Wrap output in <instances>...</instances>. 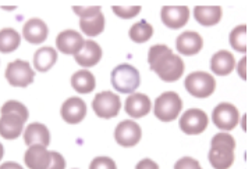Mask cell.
<instances>
[{
	"instance_id": "obj_4",
	"label": "cell",
	"mask_w": 252,
	"mask_h": 169,
	"mask_svg": "<svg viewBox=\"0 0 252 169\" xmlns=\"http://www.w3.org/2000/svg\"><path fill=\"white\" fill-rule=\"evenodd\" d=\"M110 82L119 93L132 95L141 85L138 70L130 64H120L110 73Z\"/></svg>"
},
{
	"instance_id": "obj_7",
	"label": "cell",
	"mask_w": 252,
	"mask_h": 169,
	"mask_svg": "<svg viewBox=\"0 0 252 169\" xmlns=\"http://www.w3.org/2000/svg\"><path fill=\"white\" fill-rule=\"evenodd\" d=\"M6 79L14 88H27L35 79V71L28 61L16 60L6 68Z\"/></svg>"
},
{
	"instance_id": "obj_3",
	"label": "cell",
	"mask_w": 252,
	"mask_h": 169,
	"mask_svg": "<svg viewBox=\"0 0 252 169\" xmlns=\"http://www.w3.org/2000/svg\"><path fill=\"white\" fill-rule=\"evenodd\" d=\"M73 10L80 17L81 31L87 36H98L105 29V16L99 6H74Z\"/></svg>"
},
{
	"instance_id": "obj_32",
	"label": "cell",
	"mask_w": 252,
	"mask_h": 169,
	"mask_svg": "<svg viewBox=\"0 0 252 169\" xmlns=\"http://www.w3.org/2000/svg\"><path fill=\"white\" fill-rule=\"evenodd\" d=\"M174 169H202L199 162L191 157H183L174 164Z\"/></svg>"
},
{
	"instance_id": "obj_22",
	"label": "cell",
	"mask_w": 252,
	"mask_h": 169,
	"mask_svg": "<svg viewBox=\"0 0 252 169\" xmlns=\"http://www.w3.org/2000/svg\"><path fill=\"white\" fill-rule=\"evenodd\" d=\"M24 142L28 147L35 145L48 147L50 145L49 129L46 128L43 123H39V122L30 123L24 132Z\"/></svg>"
},
{
	"instance_id": "obj_9",
	"label": "cell",
	"mask_w": 252,
	"mask_h": 169,
	"mask_svg": "<svg viewBox=\"0 0 252 169\" xmlns=\"http://www.w3.org/2000/svg\"><path fill=\"white\" fill-rule=\"evenodd\" d=\"M212 121L221 130H233L240 122V113L236 105L220 103L212 113Z\"/></svg>"
},
{
	"instance_id": "obj_1",
	"label": "cell",
	"mask_w": 252,
	"mask_h": 169,
	"mask_svg": "<svg viewBox=\"0 0 252 169\" xmlns=\"http://www.w3.org/2000/svg\"><path fill=\"white\" fill-rule=\"evenodd\" d=\"M148 63L151 70L158 73L163 82L179 81L186 68L181 57L176 56L166 45H155L149 48Z\"/></svg>"
},
{
	"instance_id": "obj_36",
	"label": "cell",
	"mask_w": 252,
	"mask_h": 169,
	"mask_svg": "<svg viewBox=\"0 0 252 169\" xmlns=\"http://www.w3.org/2000/svg\"><path fill=\"white\" fill-rule=\"evenodd\" d=\"M0 169H24L20 164L17 162H4L0 165Z\"/></svg>"
},
{
	"instance_id": "obj_16",
	"label": "cell",
	"mask_w": 252,
	"mask_h": 169,
	"mask_svg": "<svg viewBox=\"0 0 252 169\" xmlns=\"http://www.w3.org/2000/svg\"><path fill=\"white\" fill-rule=\"evenodd\" d=\"M176 48L183 56H195L203 48L202 36L194 31L183 32L176 41Z\"/></svg>"
},
{
	"instance_id": "obj_13",
	"label": "cell",
	"mask_w": 252,
	"mask_h": 169,
	"mask_svg": "<svg viewBox=\"0 0 252 169\" xmlns=\"http://www.w3.org/2000/svg\"><path fill=\"white\" fill-rule=\"evenodd\" d=\"M62 118L70 125H77L87 115V104L80 97H70L62 105Z\"/></svg>"
},
{
	"instance_id": "obj_6",
	"label": "cell",
	"mask_w": 252,
	"mask_h": 169,
	"mask_svg": "<svg viewBox=\"0 0 252 169\" xmlns=\"http://www.w3.org/2000/svg\"><path fill=\"white\" fill-rule=\"evenodd\" d=\"M184 86L191 96L196 98H206L213 95L216 89V81L211 73L196 71L188 75L184 81Z\"/></svg>"
},
{
	"instance_id": "obj_10",
	"label": "cell",
	"mask_w": 252,
	"mask_h": 169,
	"mask_svg": "<svg viewBox=\"0 0 252 169\" xmlns=\"http://www.w3.org/2000/svg\"><path fill=\"white\" fill-rule=\"evenodd\" d=\"M208 115L199 108H189L180 118V129L186 135H199L208 126Z\"/></svg>"
},
{
	"instance_id": "obj_35",
	"label": "cell",
	"mask_w": 252,
	"mask_h": 169,
	"mask_svg": "<svg viewBox=\"0 0 252 169\" xmlns=\"http://www.w3.org/2000/svg\"><path fill=\"white\" fill-rule=\"evenodd\" d=\"M247 65H248V58L244 57V58H241V61H240V64L237 67V70H238V75L247 81L248 79V73H247Z\"/></svg>"
},
{
	"instance_id": "obj_19",
	"label": "cell",
	"mask_w": 252,
	"mask_h": 169,
	"mask_svg": "<svg viewBox=\"0 0 252 169\" xmlns=\"http://www.w3.org/2000/svg\"><path fill=\"white\" fill-rule=\"evenodd\" d=\"M77 64H80L84 68L95 67L102 60V48L96 42L85 41L82 48L74 56Z\"/></svg>"
},
{
	"instance_id": "obj_26",
	"label": "cell",
	"mask_w": 252,
	"mask_h": 169,
	"mask_svg": "<svg viewBox=\"0 0 252 169\" xmlns=\"http://www.w3.org/2000/svg\"><path fill=\"white\" fill-rule=\"evenodd\" d=\"M228 41L231 48L240 51V53H247L250 48V33L247 25H238L236 26L228 36Z\"/></svg>"
},
{
	"instance_id": "obj_20",
	"label": "cell",
	"mask_w": 252,
	"mask_h": 169,
	"mask_svg": "<svg viewBox=\"0 0 252 169\" xmlns=\"http://www.w3.org/2000/svg\"><path fill=\"white\" fill-rule=\"evenodd\" d=\"M151 98L147 95L142 93H132L126 100V113L130 115L131 118H142L151 111Z\"/></svg>"
},
{
	"instance_id": "obj_15",
	"label": "cell",
	"mask_w": 252,
	"mask_h": 169,
	"mask_svg": "<svg viewBox=\"0 0 252 169\" xmlns=\"http://www.w3.org/2000/svg\"><path fill=\"white\" fill-rule=\"evenodd\" d=\"M84 38L74 29H67L57 35L56 46L63 54L75 56L84 46Z\"/></svg>"
},
{
	"instance_id": "obj_21",
	"label": "cell",
	"mask_w": 252,
	"mask_h": 169,
	"mask_svg": "<svg viewBox=\"0 0 252 169\" xmlns=\"http://www.w3.org/2000/svg\"><path fill=\"white\" fill-rule=\"evenodd\" d=\"M236 68V58L227 50H220L211 58V70L219 76H226Z\"/></svg>"
},
{
	"instance_id": "obj_11",
	"label": "cell",
	"mask_w": 252,
	"mask_h": 169,
	"mask_svg": "<svg viewBox=\"0 0 252 169\" xmlns=\"http://www.w3.org/2000/svg\"><path fill=\"white\" fill-rule=\"evenodd\" d=\"M141 137H142L141 126L131 120L122 121L114 130V139L123 147H134L135 145H138Z\"/></svg>"
},
{
	"instance_id": "obj_28",
	"label": "cell",
	"mask_w": 252,
	"mask_h": 169,
	"mask_svg": "<svg viewBox=\"0 0 252 169\" xmlns=\"http://www.w3.org/2000/svg\"><path fill=\"white\" fill-rule=\"evenodd\" d=\"M128 35H130L132 42H135V43H145V42H148L152 38L154 26L149 23H147L145 20H141L139 23L131 26Z\"/></svg>"
},
{
	"instance_id": "obj_8",
	"label": "cell",
	"mask_w": 252,
	"mask_h": 169,
	"mask_svg": "<svg viewBox=\"0 0 252 169\" xmlns=\"http://www.w3.org/2000/svg\"><path fill=\"white\" fill-rule=\"evenodd\" d=\"M92 108L99 118L110 120L119 115L122 108V101L120 97L112 92H100L94 98Z\"/></svg>"
},
{
	"instance_id": "obj_31",
	"label": "cell",
	"mask_w": 252,
	"mask_h": 169,
	"mask_svg": "<svg viewBox=\"0 0 252 169\" xmlns=\"http://www.w3.org/2000/svg\"><path fill=\"white\" fill-rule=\"evenodd\" d=\"M90 169H117L116 162L109 157H96L91 162Z\"/></svg>"
},
{
	"instance_id": "obj_33",
	"label": "cell",
	"mask_w": 252,
	"mask_h": 169,
	"mask_svg": "<svg viewBox=\"0 0 252 169\" xmlns=\"http://www.w3.org/2000/svg\"><path fill=\"white\" fill-rule=\"evenodd\" d=\"M48 169H65L64 157L57 151H50V165Z\"/></svg>"
},
{
	"instance_id": "obj_18",
	"label": "cell",
	"mask_w": 252,
	"mask_h": 169,
	"mask_svg": "<svg viewBox=\"0 0 252 169\" xmlns=\"http://www.w3.org/2000/svg\"><path fill=\"white\" fill-rule=\"evenodd\" d=\"M23 35L24 39L32 45H41L48 39L49 29L48 25L45 24L39 18H31L28 20L23 26Z\"/></svg>"
},
{
	"instance_id": "obj_24",
	"label": "cell",
	"mask_w": 252,
	"mask_h": 169,
	"mask_svg": "<svg viewBox=\"0 0 252 169\" xmlns=\"http://www.w3.org/2000/svg\"><path fill=\"white\" fill-rule=\"evenodd\" d=\"M57 61V51L53 48H38L33 54V65L35 70L39 72L49 71Z\"/></svg>"
},
{
	"instance_id": "obj_23",
	"label": "cell",
	"mask_w": 252,
	"mask_h": 169,
	"mask_svg": "<svg viewBox=\"0 0 252 169\" xmlns=\"http://www.w3.org/2000/svg\"><path fill=\"white\" fill-rule=\"evenodd\" d=\"M194 17L196 23L203 26H213L221 20L220 6H196L194 8Z\"/></svg>"
},
{
	"instance_id": "obj_25",
	"label": "cell",
	"mask_w": 252,
	"mask_h": 169,
	"mask_svg": "<svg viewBox=\"0 0 252 169\" xmlns=\"http://www.w3.org/2000/svg\"><path fill=\"white\" fill-rule=\"evenodd\" d=\"M71 86L75 92H78L81 95H88L95 89L96 81H95V76L91 71L81 70V71H77L71 76Z\"/></svg>"
},
{
	"instance_id": "obj_2",
	"label": "cell",
	"mask_w": 252,
	"mask_h": 169,
	"mask_svg": "<svg viewBox=\"0 0 252 169\" xmlns=\"http://www.w3.org/2000/svg\"><path fill=\"white\" fill-rule=\"evenodd\" d=\"M236 139L228 133H218L212 139L209 162L215 169H228L236 160Z\"/></svg>"
},
{
	"instance_id": "obj_5",
	"label": "cell",
	"mask_w": 252,
	"mask_h": 169,
	"mask_svg": "<svg viewBox=\"0 0 252 169\" xmlns=\"http://www.w3.org/2000/svg\"><path fill=\"white\" fill-rule=\"evenodd\" d=\"M183 110V100L176 92H164L155 100V117L162 122L177 120Z\"/></svg>"
},
{
	"instance_id": "obj_27",
	"label": "cell",
	"mask_w": 252,
	"mask_h": 169,
	"mask_svg": "<svg viewBox=\"0 0 252 169\" xmlns=\"http://www.w3.org/2000/svg\"><path fill=\"white\" fill-rule=\"evenodd\" d=\"M21 43V36L13 28H4L0 31V51L7 54L18 48Z\"/></svg>"
},
{
	"instance_id": "obj_12",
	"label": "cell",
	"mask_w": 252,
	"mask_h": 169,
	"mask_svg": "<svg viewBox=\"0 0 252 169\" xmlns=\"http://www.w3.org/2000/svg\"><path fill=\"white\" fill-rule=\"evenodd\" d=\"M160 18L166 26L171 29H180L189 20V8L187 6H163Z\"/></svg>"
},
{
	"instance_id": "obj_29",
	"label": "cell",
	"mask_w": 252,
	"mask_h": 169,
	"mask_svg": "<svg viewBox=\"0 0 252 169\" xmlns=\"http://www.w3.org/2000/svg\"><path fill=\"white\" fill-rule=\"evenodd\" d=\"M6 113L17 114V115H20L21 118H24V121H27V120H28V117H30V114H28V108H27L23 103L16 101V100H8V101H6V103L3 104L1 110H0V114H6Z\"/></svg>"
},
{
	"instance_id": "obj_34",
	"label": "cell",
	"mask_w": 252,
	"mask_h": 169,
	"mask_svg": "<svg viewBox=\"0 0 252 169\" xmlns=\"http://www.w3.org/2000/svg\"><path fill=\"white\" fill-rule=\"evenodd\" d=\"M135 169H159L158 164L149 158H145V160H141V161L137 164Z\"/></svg>"
},
{
	"instance_id": "obj_30",
	"label": "cell",
	"mask_w": 252,
	"mask_h": 169,
	"mask_svg": "<svg viewBox=\"0 0 252 169\" xmlns=\"http://www.w3.org/2000/svg\"><path fill=\"white\" fill-rule=\"evenodd\" d=\"M112 10L117 17L124 18V20H130L141 11V6H113Z\"/></svg>"
},
{
	"instance_id": "obj_17",
	"label": "cell",
	"mask_w": 252,
	"mask_h": 169,
	"mask_svg": "<svg viewBox=\"0 0 252 169\" xmlns=\"http://www.w3.org/2000/svg\"><path fill=\"white\" fill-rule=\"evenodd\" d=\"M25 165L30 169H48L50 165V151L45 145H30L24 154Z\"/></svg>"
},
{
	"instance_id": "obj_14",
	"label": "cell",
	"mask_w": 252,
	"mask_h": 169,
	"mask_svg": "<svg viewBox=\"0 0 252 169\" xmlns=\"http://www.w3.org/2000/svg\"><path fill=\"white\" fill-rule=\"evenodd\" d=\"M24 118L20 115L11 113L1 114L0 117V136L7 139V140H14L17 137L21 136L24 130Z\"/></svg>"
},
{
	"instance_id": "obj_37",
	"label": "cell",
	"mask_w": 252,
	"mask_h": 169,
	"mask_svg": "<svg viewBox=\"0 0 252 169\" xmlns=\"http://www.w3.org/2000/svg\"><path fill=\"white\" fill-rule=\"evenodd\" d=\"M3 155H4V147H3V145L0 143V160L3 158Z\"/></svg>"
}]
</instances>
